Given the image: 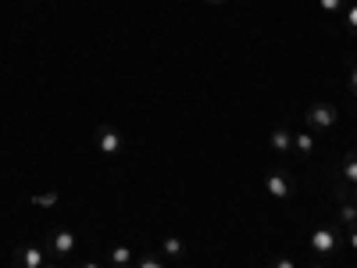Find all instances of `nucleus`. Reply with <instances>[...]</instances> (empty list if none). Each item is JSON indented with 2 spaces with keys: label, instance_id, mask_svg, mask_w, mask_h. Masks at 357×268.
<instances>
[{
  "label": "nucleus",
  "instance_id": "obj_1",
  "mask_svg": "<svg viewBox=\"0 0 357 268\" xmlns=\"http://www.w3.org/2000/svg\"><path fill=\"white\" fill-rule=\"evenodd\" d=\"M307 244H311V251H314L318 258H333V254L343 251V232H340L336 225H318V229L307 236Z\"/></svg>",
  "mask_w": 357,
  "mask_h": 268
},
{
  "label": "nucleus",
  "instance_id": "obj_2",
  "mask_svg": "<svg viewBox=\"0 0 357 268\" xmlns=\"http://www.w3.org/2000/svg\"><path fill=\"white\" fill-rule=\"evenodd\" d=\"M43 247L50 251V258L65 261V258H72V254L79 251V236H75V229H65V225H61V229H50Z\"/></svg>",
  "mask_w": 357,
  "mask_h": 268
},
{
  "label": "nucleus",
  "instance_id": "obj_3",
  "mask_svg": "<svg viewBox=\"0 0 357 268\" xmlns=\"http://www.w3.org/2000/svg\"><path fill=\"white\" fill-rule=\"evenodd\" d=\"M304 122L311 133H325V129H333L340 122V107L336 104H311L304 111Z\"/></svg>",
  "mask_w": 357,
  "mask_h": 268
},
{
  "label": "nucleus",
  "instance_id": "obj_4",
  "mask_svg": "<svg viewBox=\"0 0 357 268\" xmlns=\"http://www.w3.org/2000/svg\"><path fill=\"white\" fill-rule=\"evenodd\" d=\"M93 140H97V151L104 154V158H118L126 151V136H122V129H114V126H97L93 129Z\"/></svg>",
  "mask_w": 357,
  "mask_h": 268
},
{
  "label": "nucleus",
  "instance_id": "obj_5",
  "mask_svg": "<svg viewBox=\"0 0 357 268\" xmlns=\"http://www.w3.org/2000/svg\"><path fill=\"white\" fill-rule=\"evenodd\" d=\"M264 190L272 193L275 200H289V197H293V190H296V183H293V175H289L286 168L272 165V168L264 172Z\"/></svg>",
  "mask_w": 357,
  "mask_h": 268
},
{
  "label": "nucleus",
  "instance_id": "obj_6",
  "mask_svg": "<svg viewBox=\"0 0 357 268\" xmlns=\"http://www.w3.org/2000/svg\"><path fill=\"white\" fill-rule=\"evenodd\" d=\"M11 265H15V268H43V265H47V247L22 244V247H15Z\"/></svg>",
  "mask_w": 357,
  "mask_h": 268
},
{
  "label": "nucleus",
  "instance_id": "obj_7",
  "mask_svg": "<svg viewBox=\"0 0 357 268\" xmlns=\"http://www.w3.org/2000/svg\"><path fill=\"white\" fill-rule=\"evenodd\" d=\"M268 143H272V151H275L279 158H289V154H293V133H289L286 126H275L272 136H268Z\"/></svg>",
  "mask_w": 357,
  "mask_h": 268
},
{
  "label": "nucleus",
  "instance_id": "obj_8",
  "mask_svg": "<svg viewBox=\"0 0 357 268\" xmlns=\"http://www.w3.org/2000/svg\"><path fill=\"white\" fill-rule=\"evenodd\" d=\"M333 175H340L347 186H357V151H347L343 161H340V168H336Z\"/></svg>",
  "mask_w": 357,
  "mask_h": 268
},
{
  "label": "nucleus",
  "instance_id": "obj_9",
  "mask_svg": "<svg viewBox=\"0 0 357 268\" xmlns=\"http://www.w3.org/2000/svg\"><path fill=\"white\" fill-rule=\"evenodd\" d=\"M158 254L161 258H186V240H178V236H165V240L158 244Z\"/></svg>",
  "mask_w": 357,
  "mask_h": 268
},
{
  "label": "nucleus",
  "instance_id": "obj_10",
  "mask_svg": "<svg viewBox=\"0 0 357 268\" xmlns=\"http://www.w3.org/2000/svg\"><path fill=\"white\" fill-rule=\"evenodd\" d=\"M293 151L301 158H314V133L304 129V133H293Z\"/></svg>",
  "mask_w": 357,
  "mask_h": 268
},
{
  "label": "nucleus",
  "instance_id": "obj_11",
  "mask_svg": "<svg viewBox=\"0 0 357 268\" xmlns=\"http://www.w3.org/2000/svg\"><path fill=\"white\" fill-rule=\"evenodd\" d=\"M111 265L114 268H132V261H136V254H132V247H126V244H118V247H111Z\"/></svg>",
  "mask_w": 357,
  "mask_h": 268
},
{
  "label": "nucleus",
  "instance_id": "obj_12",
  "mask_svg": "<svg viewBox=\"0 0 357 268\" xmlns=\"http://www.w3.org/2000/svg\"><path fill=\"white\" fill-rule=\"evenodd\" d=\"M340 204V222L347 225V229H354L357 225V204L354 200H336Z\"/></svg>",
  "mask_w": 357,
  "mask_h": 268
},
{
  "label": "nucleus",
  "instance_id": "obj_13",
  "mask_svg": "<svg viewBox=\"0 0 357 268\" xmlns=\"http://www.w3.org/2000/svg\"><path fill=\"white\" fill-rule=\"evenodd\" d=\"M343 25H347V33L357 40V0H347V8H343Z\"/></svg>",
  "mask_w": 357,
  "mask_h": 268
},
{
  "label": "nucleus",
  "instance_id": "obj_14",
  "mask_svg": "<svg viewBox=\"0 0 357 268\" xmlns=\"http://www.w3.org/2000/svg\"><path fill=\"white\" fill-rule=\"evenodd\" d=\"M132 268H165V258H161L158 251H151V254H139V258L132 261Z\"/></svg>",
  "mask_w": 357,
  "mask_h": 268
},
{
  "label": "nucleus",
  "instance_id": "obj_15",
  "mask_svg": "<svg viewBox=\"0 0 357 268\" xmlns=\"http://www.w3.org/2000/svg\"><path fill=\"white\" fill-rule=\"evenodd\" d=\"M347 89H350V97H357V57L347 61Z\"/></svg>",
  "mask_w": 357,
  "mask_h": 268
},
{
  "label": "nucleus",
  "instance_id": "obj_16",
  "mask_svg": "<svg viewBox=\"0 0 357 268\" xmlns=\"http://www.w3.org/2000/svg\"><path fill=\"white\" fill-rule=\"evenodd\" d=\"M321 4V11L329 15V18H336V15H343V8H347V0H318Z\"/></svg>",
  "mask_w": 357,
  "mask_h": 268
},
{
  "label": "nucleus",
  "instance_id": "obj_17",
  "mask_svg": "<svg viewBox=\"0 0 357 268\" xmlns=\"http://www.w3.org/2000/svg\"><path fill=\"white\" fill-rule=\"evenodd\" d=\"M57 204V193L47 190V193H33V207H54Z\"/></svg>",
  "mask_w": 357,
  "mask_h": 268
},
{
  "label": "nucleus",
  "instance_id": "obj_18",
  "mask_svg": "<svg viewBox=\"0 0 357 268\" xmlns=\"http://www.w3.org/2000/svg\"><path fill=\"white\" fill-rule=\"evenodd\" d=\"M272 268H296V265H293V258H286V254H275V258H272Z\"/></svg>",
  "mask_w": 357,
  "mask_h": 268
},
{
  "label": "nucleus",
  "instance_id": "obj_19",
  "mask_svg": "<svg viewBox=\"0 0 357 268\" xmlns=\"http://www.w3.org/2000/svg\"><path fill=\"white\" fill-rule=\"evenodd\" d=\"M343 244H347L350 251H357V225H354V229H347V236H343Z\"/></svg>",
  "mask_w": 357,
  "mask_h": 268
},
{
  "label": "nucleus",
  "instance_id": "obj_20",
  "mask_svg": "<svg viewBox=\"0 0 357 268\" xmlns=\"http://www.w3.org/2000/svg\"><path fill=\"white\" fill-rule=\"evenodd\" d=\"M43 268H65V261H57V258H50V261H47Z\"/></svg>",
  "mask_w": 357,
  "mask_h": 268
},
{
  "label": "nucleus",
  "instance_id": "obj_21",
  "mask_svg": "<svg viewBox=\"0 0 357 268\" xmlns=\"http://www.w3.org/2000/svg\"><path fill=\"white\" fill-rule=\"evenodd\" d=\"M79 268H104V265H100V261H82Z\"/></svg>",
  "mask_w": 357,
  "mask_h": 268
},
{
  "label": "nucleus",
  "instance_id": "obj_22",
  "mask_svg": "<svg viewBox=\"0 0 357 268\" xmlns=\"http://www.w3.org/2000/svg\"><path fill=\"white\" fill-rule=\"evenodd\" d=\"M350 200H354V204H357V186H350Z\"/></svg>",
  "mask_w": 357,
  "mask_h": 268
},
{
  "label": "nucleus",
  "instance_id": "obj_23",
  "mask_svg": "<svg viewBox=\"0 0 357 268\" xmlns=\"http://www.w3.org/2000/svg\"><path fill=\"white\" fill-rule=\"evenodd\" d=\"M207 4H229V0H207Z\"/></svg>",
  "mask_w": 357,
  "mask_h": 268
},
{
  "label": "nucleus",
  "instance_id": "obj_24",
  "mask_svg": "<svg viewBox=\"0 0 357 268\" xmlns=\"http://www.w3.org/2000/svg\"><path fill=\"white\" fill-rule=\"evenodd\" d=\"M311 268H325V265H311Z\"/></svg>",
  "mask_w": 357,
  "mask_h": 268
},
{
  "label": "nucleus",
  "instance_id": "obj_25",
  "mask_svg": "<svg viewBox=\"0 0 357 268\" xmlns=\"http://www.w3.org/2000/svg\"><path fill=\"white\" fill-rule=\"evenodd\" d=\"M250 268H257V265H250Z\"/></svg>",
  "mask_w": 357,
  "mask_h": 268
}]
</instances>
